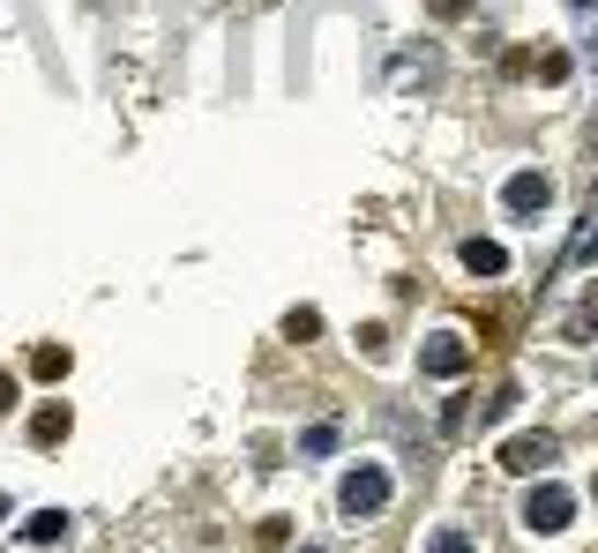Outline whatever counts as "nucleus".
Returning <instances> with one entry per match:
<instances>
[{
    "instance_id": "nucleus-1",
    "label": "nucleus",
    "mask_w": 598,
    "mask_h": 553,
    "mask_svg": "<svg viewBox=\"0 0 598 553\" xmlns=\"http://www.w3.org/2000/svg\"><path fill=\"white\" fill-rule=\"evenodd\" d=\"M337 509L359 516V523H367V516H382L389 509V464H352V471H344Z\"/></svg>"
},
{
    "instance_id": "nucleus-2",
    "label": "nucleus",
    "mask_w": 598,
    "mask_h": 553,
    "mask_svg": "<svg viewBox=\"0 0 598 553\" xmlns=\"http://www.w3.org/2000/svg\"><path fill=\"white\" fill-rule=\"evenodd\" d=\"M568 516H576V494H568V486H554V479H539V486L524 494V523H531V531H547V539H554V531H568Z\"/></svg>"
},
{
    "instance_id": "nucleus-3",
    "label": "nucleus",
    "mask_w": 598,
    "mask_h": 553,
    "mask_svg": "<svg viewBox=\"0 0 598 553\" xmlns=\"http://www.w3.org/2000/svg\"><path fill=\"white\" fill-rule=\"evenodd\" d=\"M554 457H561V441H554V434H539V426L502 441V471H547Z\"/></svg>"
},
{
    "instance_id": "nucleus-4",
    "label": "nucleus",
    "mask_w": 598,
    "mask_h": 553,
    "mask_svg": "<svg viewBox=\"0 0 598 553\" xmlns=\"http://www.w3.org/2000/svg\"><path fill=\"white\" fill-rule=\"evenodd\" d=\"M509 76H539V83H568V53L561 45H516Z\"/></svg>"
},
{
    "instance_id": "nucleus-5",
    "label": "nucleus",
    "mask_w": 598,
    "mask_h": 553,
    "mask_svg": "<svg viewBox=\"0 0 598 553\" xmlns=\"http://www.w3.org/2000/svg\"><path fill=\"white\" fill-rule=\"evenodd\" d=\"M547 203H554V180H547V172H516L509 187H502V210L509 217H539Z\"/></svg>"
},
{
    "instance_id": "nucleus-6",
    "label": "nucleus",
    "mask_w": 598,
    "mask_h": 553,
    "mask_svg": "<svg viewBox=\"0 0 598 553\" xmlns=\"http://www.w3.org/2000/svg\"><path fill=\"white\" fill-rule=\"evenodd\" d=\"M419 367H427L434 382H457V375H464V367H471L464 337H449V330H441V337H427V344H419Z\"/></svg>"
},
{
    "instance_id": "nucleus-7",
    "label": "nucleus",
    "mask_w": 598,
    "mask_h": 553,
    "mask_svg": "<svg viewBox=\"0 0 598 553\" xmlns=\"http://www.w3.org/2000/svg\"><path fill=\"white\" fill-rule=\"evenodd\" d=\"M68 426H76L68 404H38V412H31V441H38V449H60V441H68Z\"/></svg>"
},
{
    "instance_id": "nucleus-8",
    "label": "nucleus",
    "mask_w": 598,
    "mask_h": 553,
    "mask_svg": "<svg viewBox=\"0 0 598 553\" xmlns=\"http://www.w3.org/2000/svg\"><path fill=\"white\" fill-rule=\"evenodd\" d=\"M68 531H76V523H68L60 509H38V516H23V546H60Z\"/></svg>"
},
{
    "instance_id": "nucleus-9",
    "label": "nucleus",
    "mask_w": 598,
    "mask_h": 553,
    "mask_svg": "<svg viewBox=\"0 0 598 553\" xmlns=\"http://www.w3.org/2000/svg\"><path fill=\"white\" fill-rule=\"evenodd\" d=\"M464 269L471 277H502V269H509V247H502V240H464Z\"/></svg>"
},
{
    "instance_id": "nucleus-10",
    "label": "nucleus",
    "mask_w": 598,
    "mask_h": 553,
    "mask_svg": "<svg viewBox=\"0 0 598 553\" xmlns=\"http://www.w3.org/2000/svg\"><path fill=\"white\" fill-rule=\"evenodd\" d=\"M68 367H76V352H68V344H38V352H31V375H38V382H60Z\"/></svg>"
},
{
    "instance_id": "nucleus-11",
    "label": "nucleus",
    "mask_w": 598,
    "mask_h": 553,
    "mask_svg": "<svg viewBox=\"0 0 598 553\" xmlns=\"http://www.w3.org/2000/svg\"><path fill=\"white\" fill-rule=\"evenodd\" d=\"M598 255V203L584 210V224H576V240H568V262H591Z\"/></svg>"
},
{
    "instance_id": "nucleus-12",
    "label": "nucleus",
    "mask_w": 598,
    "mask_h": 553,
    "mask_svg": "<svg viewBox=\"0 0 598 553\" xmlns=\"http://www.w3.org/2000/svg\"><path fill=\"white\" fill-rule=\"evenodd\" d=\"M285 337H292V344H314V337H322V314H314V307H292V314H285Z\"/></svg>"
},
{
    "instance_id": "nucleus-13",
    "label": "nucleus",
    "mask_w": 598,
    "mask_h": 553,
    "mask_svg": "<svg viewBox=\"0 0 598 553\" xmlns=\"http://www.w3.org/2000/svg\"><path fill=\"white\" fill-rule=\"evenodd\" d=\"M330 449H337V426H307L299 434V457H330Z\"/></svg>"
},
{
    "instance_id": "nucleus-14",
    "label": "nucleus",
    "mask_w": 598,
    "mask_h": 553,
    "mask_svg": "<svg viewBox=\"0 0 598 553\" xmlns=\"http://www.w3.org/2000/svg\"><path fill=\"white\" fill-rule=\"evenodd\" d=\"M285 539H292V523H285V516H269V523L255 531V546H262V553H285Z\"/></svg>"
},
{
    "instance_id": "nucleus-15",
    "label": "nucleus",
    "mask_w": 598,
    "mask_h": 553,
    "mask_svg": "<svg viewBox=\"0 0 598 553\" xmlns=\"http://www.w3.org/2000/svg\"><path fill=\"white\" fill-rule=\"evenodd\" d=\"M427 553H471V539H464V531H434Z\"/></svg>"
},
{
    "instance_id": "nucleus-16",
    "label": "nucleus",
    "mask_w": 598,
    "mask_h": 553,
    "mask_svg": "<svg viewBox=\"0 0 598 553\" xmlns=\"http://www.w3.org/2000/svg\"><path fill=\"white\" fill-rule=\"evenodd\" d=\"M434 23H457V15H471V0H427Z\"/></svg>"
},
{
    "instance_id": "nucleus-17",
    "label": "nucleus",
    "mask_w": 598,
    "mask_h": 553,
    "mask_svg": "<svg viewBox=\"0 0 598 553\" xmlns=\"http://www.w3.org/2000/svg\"><path fill=\"white\" fill-rule=\"evenodd\" d=\"M0 412H15V375H0Z\"/></svg>"
},
{
    "instance_id": "nucleus-18",
    "label": "nucleus",
    "mask_w": 598,
    "mask_h": 553,
    "mask_svg": "<svg viewBox=\"0 0 598 553\" xmlns=\"http://www.w3.org/2000/svg\"><path fill=\"white\" fill-rule=\"evenodd\" d=\"M568 8H598V0H568Z\"/></svg>"
},
{
    "instance_id": "nucleus-19",
    "label": "nucleus",
    "mask_w": 598,
    "mask_h": 553,
    "mask_svg": "<svg viewBox=\"0 0 598 553\" xmlns=\"http://www.w3.org/2000/svg\"><path fill=\"white\" fill-rule=\"evenodd\" d=\"M299 553H322V546H299Z\"/></svg>"
},
{
    "instance_id": "nucleus-20",
    "label": "nucleus",
    "mask_w": 598,
    "mask_h": 553,
    "mask_svg": "<svg viewBox=\"0 0 598 553\" xmlns=\"http://www.w3.org/2000/svg\"><path fill=\"white\" fill-rule=\"evenodd\" d=\"M591 494H598V479H591Z\"/></svg>"
}]
</instances>
